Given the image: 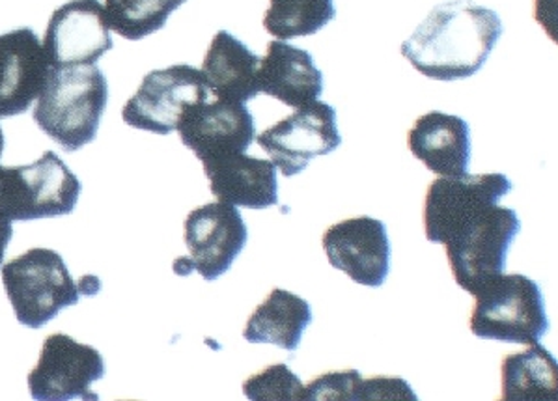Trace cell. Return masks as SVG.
I'll return each instance as SVG.
<instances>
[{
  "instance_id": "cell-1",
  "label": "cell",
  "mask_w": 558,
  "mask_h": 401,
  "mask_svg": "<svg viewBox=\"0 0 558 401\" xmlns=\"http://www.w3.org/2000/svg\"><path fill=\"white\" fill-rule=\"evenodd\" d=\"M505 33L499 13L473 0L442 2L402 44L416 72L434 81H463L481 72Z\"/></svg>"
},
{
  "instance_id": "cell-2",
  "label": "cell",
  "mask_w": 558,
  "mask_h": 401,
  "mask_svg": "<svg viewBox=\"0 0 558 401\" xmlns=\"http://www.w3.org/2000/svg\"><path fill=\"white\" fill-rule=\"evenodd\" d=\"M107 104L109 83L98 65L51 70L34 107V122L73 154L98 136Z\"/></svg>"
},
{
  "instance_id": "cell-3",
  "label": "cell",
  "mask_w": 558,
  "mask_h": 401,
  "mask_svg": "<svg viewBox=\"0 0 558 401\" xmlns=\"http://www.w3.org/2000/svg\"><path fill=\"white\" fill-rule=\"evenodd\" d=\"M2 284L21 325L41 329L52 317L101 290L98 277L73 279L64 259L51 248H31L2 266Z\"/></svg>"
},
{
  "instance_id": "cell-4",
  "label": "cell",
  "mask_w": 558,
  "mask_h": 401,
  "mask_svg": "<svg viewBox=\"0 0 558 401\" xmlns=\"http://www.w3.org/2000/svg\"><path fill=\"white\" fill-rule=\"evenodd\" d=\"M473 297L476 303L469 327L474 337L531 345L549 330L542 290L525 275L500 272L484 282Z\"/></svg>"
},
{
  "instance_id": "cell-5",
  "label": "cell",
  "mask_w": 558,
  "mask_h": 401,
  "mask_svg": "<svg viewBox=\"0 0 558 401\" xmlns=\"http://www.w3.org/2000/svg\"><path fill=\"white\" fill-rule=\"evenodd\" d=\"M520 232L518 214L495 204L448 233L442 245L461 290L473 295L484 282L505 271L508 251Z\"/></svg>"
},
{
  "instance_id": "cell-6",
  "label": "cell",
  "mask_w": 558,
  "mask_h": 401,
  "mask_svg": "<svg viewBox=\"0 0 558 401\" xmlns=\"http://www.w3.org/2000/svg\"><path fill=\"white\" fill-rule=\"evenodd\" d=\"M247 240L245 220L232 204L214 202L196 207L185 219L189 258L175 259L174 272L187 277L196 271L208 282L217 280L230 271Z\"/></svg>"
},
{
  "instance_id": "cell-7",
  "label": "cell",
  "mask_w": 558,
  "mask_h": 401,
  "mask_svg": "<svg viewBox=\"0 0 558 401\" xmlns=\"http://www.w3.org/2000/svg\"><path fill=\"white\" fill-rule=\"evenodd\" d=\"M209 98L201 70L187 64L170 65L144 77L137 94L122 109V118L135 130L170 135L178 131L183 112L191 105Z\"/></svg>"
},
{
  "instance_id": "cell-8",
  "label": "cell",
  "mask_w": 558,
  "mask_h": 401,
  "mask_svg": "<svg viewBox=\"0 0 558 401\" xmlns=\"http://www.w3.org/2000/svg\"><path fill=\"white\" fill-rule=\"evenodd\" d=\"M284 178L303 172L314 157L329 156L342 144L337 110L324 101L298 107L293 114L256 136Z\"/></svg>"
},
{
  "instance_id": "cell-9",
  "label": "cell",
  "mask_w": 558,
  "mask_h": 401,
  "mask_svg": "<svg viewBox=\"0 0 558 401\" xmlns=\"http://www.w3.org/2000/svg\"><path fill=\"white\" fill-rule=\"evenodd\" d=\"M104 376L98 350L68 335H51L44 340L38 366L28 374V390L38 401L98 400L90 387Z\"/></svg>"
},
{
  "instance_id": "cell-10",
  "label": "cell",
  "mask_w": 558,
  "mask_h": 401,
  "mask_svg": "<svg viewBox=\"0 0 558 401\" xmlns=\"http://www.w3.org/2000/svg\"><path fill=\"white\" fill-rule=\"evenodd\" d=\"M505 174H465L460 178H439L428 187L424 200L426 240L442 245L448 233L473 219L494 204H499L512 191Z\"/></svg>"
},
{
  "instance_id": "cell-11",
  "label": "cell",
  "mask_w": 558,
  "mask_h": 401,
  "mask_svg": "<svg viewBox=\"0 0 558 401\" xmlns=\"http://www.w3.org/2000/svg\"><path fill=\"white\" fill-rule=\"evenodd\" d=\"M178 133L202 165L245 154L256 138L254 118L245 104L215 98L191 105L183 112Z\"/></svg>"
},
{
  "instance_id": "cell-12",
  "label": "cell",
  "mask_w": 558,
  "mask_h": 401,
  "mask_svg": "<svg viewBox=\"0 0 558 401\" xmlns=\"http://www.w3.org/2000/svg\"><path fill=\"white\" fill-rule=\"evenodd\" d=\"M41 46L52 70L96 64L114 46L104 4L99 0L65 2L52 13Z\"/></svg>"
},
{
  "instance_id": "cell-13",
  "label": "cell",
  "mask_w": 558,
  "mask_h": 401,
  "mask_svg": "<svg viewBox=\"0 0 558 401\" xmlns=\"http://www.w3.org/2000/svg\"><path fill=\"white\" fill-rule=\"evenodd\" d=\"M322 243L329 264L344 271L353 282L368 288L385 284L390 271V241L381 220H342L324 233Z\"/></svg>"
},
{
  "instance_id": "cell-14",
  "label": "cell",
  "mask_w": 558,
  "mask_h": 401,
  "mask_svg": "<svg viewBox=\"0 0 558 401\" xmlns=\"http://www.w3.org/2000/svg\"><path fill=\"white\" fill-rule=\"evenodd\" d=\"M51 70L33 28L0 34V118L17 117L31 109Z\"/></svg>"
},
{
  "instance_id": "cell-15",
  "label": "cell",
  "mask_w": 558,
  "mask_h": 401,
  "mask_svg": "<svg viewBox=\"0 0 558 401\" xmlns=\"http://www.w3.org/2000/svg\"><path fill=\"white\" fill-rule=\"evenodd\" d=\"M408 146L411 154L434 174L442 178L468 174L471 130L463 118L439 110L424 114L408 133Z\"/></svg>"
},
{
  "instance_id": "cell-16",
  "label": "cell",
  "mask_w": 558,
  "mask_h": 401,
  "mask_svg": "<svg viewBox=\"0 0 558 401\" xmlns=\"http://www.w3.org/2000/svg\"><path fill=\"white\" fill-rule=\"evenodd\" d=\"M209 189L219 202L248 209H266L279 204V183L274 161L247 154L206 162Z\"/></svg>"
},
{
  "instance_id": "cell-17",
  "label": "cell",
  "mask_w": 558,
  "mask_h": 401,
  "mask_svg": "<svg viewBox=\"0 0 558 401\" xmlns=\"http://www.w3.org/2000/svg\"><path fill=\"white\" fill-rule=\"evenodd\" d=\"M258 88L260 94L298 109L322 96L324 73L305 49L286 41H269L267 54L260 59L258 68Z\"/></svg>"
},
{
  "instance_id": "cell-18",
  "label": "cell",
  "mask_w": 558,
  "mask_h": 401,
  "mask_svg": "<svg viewBox=\"0 0 558 401\" xmlns=\"http://www.w3.org/2000/svg\"><path fill=\"white\" fill-rule=\"evenodd\" d=\"M258 68V54L228 31H219L209 44L201 72L211 98L247 104L260 96Z\"/></svg>"
},
{
  "instance_id": "cell-19",
  "label": "cell",
  "mask_w": 558,
  "mask_h": 401,
  "mask_svg": "<svg viewBox=\"0 0 558 401\" xmlns=\"http://www.w3.org/2000/svg\"><path fill=\"white\" fill-rule=\"evenodd\" d=\"M28 220L51 219L72 214L83 185L54 151H46L33 165L23 167Z\"/></svg>"
},
{
  "instance_id": "cell-20",
  "label": "cell",
  "mask_w": 558,
  "mask_h": 401,
  "mask_svg": "<svg viewBox=\"0 0 558 401\" xmlns=\"http://www.w3.org/2000/svg\"><path fill=\"white\" fill-rule=\"evenodd\" d=\"M311 324L312 308L308 301L275 288L253 312V316L248 317L243 338L251 343H271L293 353Z\"/></svg>"
},
{
  "instance_id": "cell-21",
  "label": "cell",
  "mask_w": 558,
  "mask_h": 401,
  "mask_svg": "<svg viewBox=\"0 0 558 401\" xmlns=\"http://www.w3.org/2000/svg\"><path fill=\"white\" fill-rule=\"evenodd\" d=\"M557 359L542 343H531L523 353L505 356L502 400L557 401Z\"/></svg>"
},
{
  "instance_id": "cell-22",
  "label": "cell",
  "mask_w": 558,
  "mask_h": 401,
  "mask_svg": "<svg viewBox=\"0 0 558 401\" xmlns=\"http://www.w3.org/2000/svg\"><path fill=\"white\" fill-rule=\"evenodd\" d=\"M335 17L332 0H269L264 26L275 38L288 41L319 33Z\"/></svg>"
},
{
  "instance_id": "cell-23",
  "label": "cell",
  "mask_w": 558,
  "mask_h": 401,
  "mask_svg": "<svg viewBox=\"0 0 558 401\" xmlns=\"http://www.w3.org/2000/svg\"><path fill=\"white\" fill-rule=\"evenodd\" d=\"M109 28L130 41L161 31L170 15L187 0H105Z\"/></svg>"
},
{
  "instance_id": "cell-24",
  "label": "cell",
  "mask_w": 558,
  "mask_h": 401,
  "mask_svg": "<svg viewBox=\"0 0 558 401\" xmlns=\"http://www.w3.org/2000/svg\"><path fill=\"white\" fill-rule=\"evenodd\" d=\"M305 385L286 364H274L243 382V394L254 401H298Z\"/></svg>"
},
{
  "instance_id": "cell-25",
  "label": "cell",
  "mask_w": 558,
  "mask_h": 401,
  "mask_svg": "<svg viewBox=\"0 0 558 401\" xmlns=\"http://www.w3.org/2000/svg\"><path fill=\"white\" fill-rule=\"evenodd\" d=\"M363 377L357 369L331 372L306 385L301 394L303 401H359Z\"/></svg>"
},
{
  "instance_id": "cell-26",
  "label": "cell",
  "mask_w": 558,
  "mask_h": 401,
  "mask_svg": "<svg viewBox=\"0 0 558 401\" xmlns=\"http://www.w3.org/2000/svg\"><path fill=\"white\" fill-rule=\"evenodd\" d=\"M372 400H410L415 401L416 396L410 385L397 377H374L363 379L359 389V401Z\"/></svg>"
},
{
  "instance_id": "cell-27",
  "label": "cell",
  "mask_w": 558,
  "mask_h": 401,
  "mask_svg": "<svg viewBox=\"0 0 558 401\" xmlns=\"http://www.w3.org/2000/svg\"><path fill=\"white\" fill-rule=\"evenodd\" d=\"M12 220L0 217V267H2V262H4V254H7L8 243L12 240Z\"/></svg>"
},
{
  "instance_id": "cell-28",
  "label": "cell",
  "mask_w": 558,
  "mask_h": 401,
  "mask_svg": "<svg viewBox=\"0 0 558 401\" xmlns=\"http://www.w3.org/2000/svg\"><path fill=\"white\" fill-rule=\"evenodd\" d=\"M2 151H4V133H2V127H0V157H2Z\"/></svg>"
}]
</instances>
